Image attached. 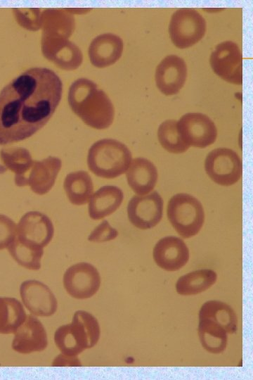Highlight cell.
<instances>
[{
    "label": "cell",
    "instance_id": "obj_30",
    "mask_svg": "<svg viewBox=\"0 0 253 380\" xmlns=\"http://www.w3.org/2000/svg\"><path fill=\"white\" fill-rule=\"evenodd\" d=\"M157 137L161 146L172 153H181L190 146L184 143L178 131L177 120H167L158 127Z\"/></svg>",
    "mask_w": 253,
    "mask_h": 380
},
{
    "label": "cell",
    "instance_id": "obj_13",
    "mask_svg": "<svg viewBox=\"0 0 253 380\" xmlns=\"http://www.w3.org/2000/svg\"><path fill=\"white\" fill-rule=\"evenodd\" d=\"M53 234V225L48 216L40 212L30 211L20 220L15 237L44 248L51 241Z\"/></svg>",
    "mask_w": 253,
    "mask_h": 380
},
{
    "label": "cell",
    "instance_id": "obj_22",
    "mask_svg": "<svg viewBox=\"0 0 253 380\" xmlns=\"http://www.w3.org/2000/svg\"><path fill=\"white\" fill-rule=\"evenodd\" d=\"M124 194L116 186L100 188L89 201V215L93 220H100L116 211L122 203Z\"/></svg>",
    "mask_w": 253,
    "mask_h": 380
},
{
    "label": "cell",
    "instance_id": "obj_5",
    "mask_svg": "<svg viewBox=\"0 0 253 380\" xmlns=\"http://www.w3.org/2000/svg\"><path fill=\"white\" fill-rule=\"evenodd\" d=\"M167 213L174 229L185 239L196 235L205 221L201 203L194 196L185 193L177 194L170 198Z\"/></svg>",
    "mask_w": 253,
    "mask_h": 380
},
{
    "label": "cell",
    "instance_id": "obj_32",
    "mask_svg": "<svg viewBox=\"0 0 253 380\" xmlns=\"http://www.w3.org/2000/svg\"><path fill=\"white\" fill-rule=\"evenodd\" d=\"M17 226L8 217L0 214V250L8 248L16 235Z\"/></svg>",
    "mask_w": 253,
    "mask_h": 380
},
{
    "label": "cell",
    "instance_id": "obj_9",
    "mask_svg": "<svg viewBox=\"0 0 253 380\" xmlns=\"http://www.w3.org/2000/svg\"><path fill=\"white\" fill-rule=\"evenodd\" d=\"M209 63L219 77L229 83L242 84V56L236 43L225 41L217 44L211 53Z\"/></svg>",
    "mask_w": 253,
    "mask_h": 380
},
{
    "label": "cell",
    "instance_id": "obj_29",
    "mask_svg": "<svg viewBox=\"0 0 253 380\" xmlns=\"http://www.w3.org/2000/svg\"><path fill=\"white\" fill-rule=\"evenodd\" d=\"M7 248L10 255L20 265L29 270L40 269L41 259L44 254L42 247L15 237Z\"/></svg>",
    "mask_w": 253,
    "mask_h": 380
},
{
    "label": "cell",
    "instance_id": "obj_23",
    "mask_svg": "<svg viewBox=\"0 0 253 380\" xmlns=\"http://www.w3.org/2000/svg\"><path fill=\"white\" fill-rule=\"evenodd\" d=\"M74 27L73 15L65 9L47 8L41 12V37L68 39L72 34Z\"/></svg>",
    "mask_w": 253,
    "mask_h": 380
},
{
    "label": "cell",
    "instance_id": "obj_14",
    "mask_svg": "<svg viewBox=\"0 0 253 380\" xmlns=\"http://www.w3.org/2000/svg\"><path fill=\"white\" fill-rule=\"evenodd\" d=\"M22 301L33 315L49 317L57 310V300L51 289L37 280L22 282L20 288Z\"/></svg>",
    "mask_w": 253,
    "mask_h": 380
},
{
    "label": "cell",
    "instance_id": "obj_35",
    "mask_svg": "<svg viewBox=\"0 0 253 380\" xmlns=\"http://www.w3.org/2000/svg\"><path fill=\"white\" fill-rule=\"evenodd\" d=\"M67 13L73 14H83L87 13L89 8H64Z\"/></svg>",
    "mask_w": 253,
    "mask_h": 380
},
{
    "label": "cell",
    "instance_id": "obj_33",
    "mask_svg": "<svg viewBox=\"0 0 253 380\" xmlns=\"http://www.w3.org/2000/svg\"><path fill=\"white\" fill-rule=\"evenodd\" d=\"M117 235V229L112 227L107 220H103L90 234L88 240L94 242H105L115 239Z\"/></svg>",
    "mask_w": 253,
    "mask_h": 380
},
{
    "label": "cell",
    "instance_id": "obj_16",
    "mask_svg": "<svg viewBox=\"0 0 253 380\" xmlns=\"http://www.w3.org/2000/svg\"><path fill=\"white\" fill-rule=\"evenodd\" d=\"M13 349L22 354L44 350L48 345L47 334L41 322L28 315L13 333Z\"/></svg>",
    "mask_w": 253,
    "mask_h": 380
},
{
    "label": "cell",
    "instance_id": "obj_10",
    "mask_svg": "<svg viewBox=\"0 0 253 380\" xmlns=\"http://www.w3.org/2000/svg\"><path fill=\"white\" fill-rule=\"evenodd\" d=\"M63 285L72 297L89 298L99 289L100 277L94 266L87 262H79L66 270L63 276Z\"/></svg>",
    "mask_w": 253,
    "mask_h": 380
},
{
    "label": "cell",
    "instance_id": "obj_18",
    "mask_svg": "<svg viewBox=\"0 0 253 380\" xmlns=\"http://www.w3.org/2000/svg\"><path fill=\"white\" fill-rule=\"evenodd\" d=\"M124 49L123 40L117 35L105 33L95 37L89 47L91 64L99 68L110 66L121 57Z\"/></svg>",
    "mask_w": 253,
    "mask_h": 380
},
{
    "label": "cell",
    "instance_id": "obj_17",
    "mask_svg": "<svg viewBox=\"0 0 253 380\" xmlns=\"http://www.w3.org/2000/svg\"><path fill=\"white\" fill-rule=\"evenodd\" d=\"M155 263L167 271H176L189 260V250L184 241L176 236H166L157 241L153 248Z\"/></svg>",
    "mask_w": 253,
    "mask_h": 380
},
{
    "label": "cell",
    "instance_id": "obj_25",
    "mask_svg": "<svg viewBox=\"0 0 253 380\" xmlns=\"http://www.w3.org/2000/svg\"><path fill=\"white\" fill-rule=\"evenodd\" d=\"M199 318L209 319L223 327L228 334L238 330V319L233 308L219 300L205 302L199 312Z\"/></svg>",
    "mask_w": 253,
    "mask_h": 380
},
{
    "label": "cell",
    "instance_id": "obj_26",
    "mask_svg": "<svg viewBox=\"0 0 253 380\" xmlns=\"http://www.w3.org/2000/svg\"><path fill=\"white\" fill-rule=\"evenodd\" d=\"M216 279V273L212 270H197L181 277L176 284V289L180 295H196L211 287Z\"/></svg>",
    "mask_w": 253,
    "mask_h": 380
},
{
    "label": "cell",
    "instance_id": "obj_6",
    "mask_svg": "<svg viewBox=\"0 0 253 380\" xmlns=\"http://www.w3.org/2000/svg\"><path fill=\"white\" fill-rule=\"evenodd\" d=\"M206 32V21L194 8H182L171 15L169 25L173 44L179 49H186L198 42Z\"/></svg>",
    "mask_w": 253,
    "mask_h": 380
},
{
    "label": "cell",
    "instance_id": "obj_8",
    "mask_svg": "<svg viewBox=\"0 0 253 380\" xmlns=\"http://www.w3.org/2000/svg\"><path fill=\"white\" fill-rule=\"evenodd\" d=\"M177 127L182 140L188 146L203 148L216 139L217 129L214 122L200 113L183 115L177 121Z\"/></svg>",
    "mask_w": 253,
    "mask_h": 380
},
{
    "label": "cell",
    "instance_id": "obj_7",
    "mask_svg": "<svg viewBox=\"0 0 253 380\" xmlns=\"http://www.w3.org/2000/svg\"><path fill=\"white\" fill-rule=\"evenodd\" d=\"M205 169L212 181L217 184L228 186L236 183L242 177V163L234 151L218 148L207 154Z\"/></svg>",
    "mask_w": 253,
    "mask_h": 380
},
{
    "label": "cell",
    "instance_id": "obj_2",
    "mask_svg": "<svg viewBox=\"0 0 253 380\" xmlns=\"http://www.w3.org/2000/svg\"><path fill=\"white\" fill-rule=\"evenodd\" d=\"M67 101L72 110L91 127L104 129L113 122L112 103L105 92L89 79L79 78L71 84Z\"/></svg>",
    "mask_w": 253,
    "mask_h": 380
},
{
    "label": "cell",
    "instance_id": "obj_24",
    "mask_svg": "<svg viewBox=\"0 0 253 380\" xmlns=\"http://www.w3.org/2000/svg\"><path fill=\"white\" fill-rule=\"evenodd\" d=\"M64 189L71 203H87L93 191V184L87 172L79 170L69 173L64 181Z\"/></svg>",
    "mask_w": 253,
    "mask_h": 380
},
{
    "label": "cell",
    "instance_id": "obj_4",
    "mask_svg": "<svg viewBox=\"0 0 253 380\" xmlns=\"http://www.w3.org/2000/svg\"><path fill=\"white\" fill-rule=\"evenodd\" d=\"M131 158V153L125 144L115 139H103L90 147L87 164L96 176L112 179L127 170Z\"/></svg>",
    "mask_w": 253,
    "mask_h": 380
},
{
    "label": "cell",
    "instance_id": "obj_34",
    "mask_svg": "<svg viewBox=\"0 0 253 380\" xmlns=\"http://www.w3.org/2000/svg\"><path fill=\"white\" fill-rule=\"evenodd\" d=\"M81 366V363L76 356H67L64 354L59 355L55 358L53 366Z\"/></svg>",
    "mask_w": 253,
    "mask_h": 380
},
{
    "label": "cell",
    "instance_id": "obj_12",
    "mask_svg": "<svg viewBox=\"0 0 253 380\" xmlns=\"http://www.w3.org/2000/svg\"><path fill=\"white\" fill-rule=\"evenodd\" d=\"M41 43L44 56L61 69L75 70L82 63L80 49L68 39L41 37Z\"/></svg>",
    "mask_w": 253,
    "mask_h": 380
},
{
    "label": "cell",
    "instance_id": "obj_19",
    "mask_svg": "<svg viewBox=\"0 0 253 380\" xmlns=\"http://www.w3.org/2000/svg\"><path fill=\"white\" fill-rule=\"evenodd\" d=\"M61 165L60 159L53 156L34 160L27 176V186L37 194L48 193L54 185Z\"/></svg>",
    "mask_w": 253,
    "mask_h": 380
},
{
    "label": "cell",
    "instance_id": "obj_27",
    "mask_svg": "<svg viewBox=\"0 0 253 380\" xmlns=\"http://www.w3.org/2000/svg\"><path fill=\"white\" fill-rule=\"evenodd\" d=\"M198 334L202 347L208 352L218 354L226 349L228 333L221 326L199 318Z\"/></svg>",
    "mask_w": 253,
    "mask_h": 380
},
{
    "label": "cell",
    "instance_id": "obj_3",
    "mask_svg": "<svg viewBox=\"0 0 253 380\" xmlns=\"http://www.w3.org/2000/svg\"><path fill=\"white\" fill-rule=\"evenodd\" d=\"M100 337V327L95 317L86 311L78 310L70 324L60 327L54 334V341L60 352L77 356L93 347Z\"/></svg>",
    "mask_w": 253,
    "mask_h": 380
},
{
    "label": "cell",
    "instance_id": "obj_20",
    "mask_svg": "<svg viewBox=\"0 0 253 380\" xmlns=\"http://www.w3.org/2000/svg\"><path fill=\"white\" fill-rule=\"evenodd\" d=\"M126 172L129 186L139 196L147 195L156 185L158 174L155 165L144 158L134 159Z\"/></svg>",
    "mask_w": 253,
    "mask_h": 380
},
{
    "label": "cell",
    "instance_id": "obj_31",
    "mask_svg": "<svg viewBox=\"0 0 253 380\" xmlns=\"http://www.w3.org/2000/svg\"><path fill=\"white\" fill-rule=\"evenodd\" d=\"M17 23L23 28L37 31L41 28V11L39 8H13Z\"/></svg>",
    "mask_w": 253,
    "mask_h": 380
},
{
    "label": "cell",
    "instance_id": "obj_28",
    "mask_svg": "<svg viewBox=\"0 0 253 380\" xmlns=\"http://www.w3.org/2000/svg\"><path fill=\"white\" fill-rule=\"evenodd\" d=\"M26 317V312L18 300L0 297V334H13Z\"/></svg>",
    "mask_w": 253,
    "mask_h": 380
},
{
    "label": "cell",
    "instance_id": "obj_21",
    "mask_svg": "<svg viewBox=\"0 0 253 380\" xmlns=\"http://www.w3.org/2000/svg\"><path fill=\"white\" fill-rule=\"evenodd\" d=\"M3 164L2 172L9 170L15 174V184L18 186H27V176L34 160L30 151L22 147L4 148L0 151Z\"/></svg>",
    "mask_w": 253,
    "mask_h": 380
},
{
    "label": "cell",
    "instance_id": "obj_11",
    "mask_svg": "<svg viewBox=\"0 0 253 380\" xmlns=\"http://www.w3.org/2000/svg\"><path fill=\"white\" fill-rule=\"evenodd\" d=\"M163 204V200L157 191L145 196H134L127 205L129 220L138 229H151L162 217Z\"/></svg>",
    "mask_w": 253,
    "mask_h": 380
},
{
    "label": "cell",
    "instance_id": "obj_15",
    "mask_svg": "<svg viewBox=\"0 0 253 380\" xmlns=\"http://www.w3.org/2000/svg\"><path fill=\"white\" fill-rule=\"evenodd\" d=\"M187 77L184 60L176 55L166 56L157 66L156 86L167 96L176 94L183 87Z\"/></svg>",
    "mask_w": 253,
    "mask_h": 380
},
{
    "label": "cell",
    "instance_id": "obj_1",
    "mask_svg": "<svg viewBox=\"0 0 253 380\" xmlns=\"http://www.w3.org/2000/svg\"><path fill=\"white\" fill-rule=\"evenodd\" d=\"M63 83L52 70L32 68L0 91V145L30 137L42 128L57 108Z\"/></svg>",
    "mask_w": 253,
    "mask_h": 380
}]
</instances>
